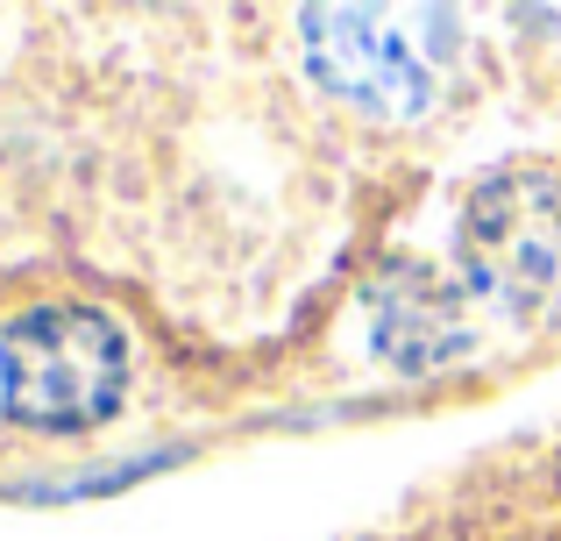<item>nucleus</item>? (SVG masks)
<instances>
[{
	"mask_svg": "<svg viewBox=\"0 0 561 541\" xmlns=\"http://www.w3.org/2000/svg\"><path fill=\"white\" fill-rule=\"evenodd\" d=\"M128 399V335L100 306H28L0 328V414L36 435H85Z\"/></svg>",
	"mask_w": 561,
	"mask_h": 541,
	"instance_id": "f257e3e1",
	"label": "nucleus"
},
{
	"mask_svg": "<svg viewBox=\"0 0 561 541\" xmlns=\"http://www.w3.org/2000/svg\"><path fill=\"white\" fill-rule=\"evenodd\" d=\"M455 264L483 306L526 328L561 320V171L505 165L462 200Z\"/></svg>",
	"mask_w": 561,
	"mask_h": 541,
	"instance_id": "7ed1b4c3",
	"label": "nucleus"
},
{
	"mask_svg": "<svg viewBox=\"0 0 561 541\" xmlns=\"http://www.w3.org/2000/svg\"><path fill=\"white\" fill-rule=\"evenodd\" d=\"M462 22L440 8H299V57L320 93L383 122L434 108Z\"/></svg>",
	"mask_w": 561,
	"mask_h": 541,
	"instance_id": "f03ea898",
	"label": "nucleus"
},
{
	"mask_svg": "<svg viewBox=\"0 0 561 541\" xmlns=\"http://www.w3.org/2000/svg\"><path fill=\"white\" fill-rule=\"evenodd\" d=\"M370 342H377V357L405 377L448 371L469 349V320H462L455 285L434 278V271H420V264H391L370 285Z\"/></svg>",
	"mask_w": 561,
	"mask_h": 541,
	"instance_id": "20e7f679",
	"label": "nucleus"
}]
</instances>
